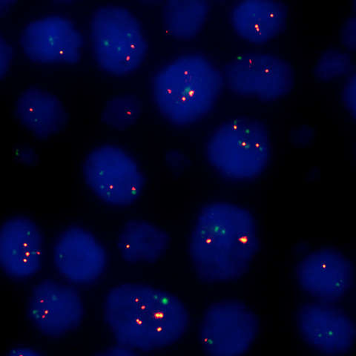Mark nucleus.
Listing matches in <instances>:
<instances>
[{"label": "nucleus", "instance_id": "f257e3e1", "mask_svg": "<svg viewBox=\"0 0 356 356\" xmlns=\"http://www.w3.org/2000/svg\"><path fill=\"white\" fill-rule=\"evenodd\" d=\"M259 248L257 222L250 211L236 204L216 202L200 211L188 250L200 280L224 283L246 274Z\"/></svg>", "mask_w": 356, "mask_h": 356}, {"label": "nucleus", "instance_id": "f03ea898", "mask_svg": "<svg viewBox=\"0 0 356 356\" xmlns=\"http://www.w3.org/2000/svg\"><path fill=\"white\" fill-rule=\"evenodd\" d=\"M104 318L116 342L136 352L171 346L184 337L189 325L188 309L179 298L139 283L110 289Z\"/></svg>", "mask_w": 356, "mask_h": 356}, {"label": "nucleus", "instance_id": "7ed1b4c3", "mask_svg": "<svg viewBox=\"0 0 356 356\" xmlns=\"http://www.w3.org/2000/svg\"><path fill=\"white\" fill-rule=\"evenodd\" d=\"M224 78L202 54L181 56L162 68L153 81V97L161 115L172 124L186 127L214 107Z\"/></svg>", "mask_w": 356, "mask_h": 356}, {"label": "nucleus", "instance_id": "20e7f679", "mask_svg": "<svg viewBox=\"0 0 356 356\" xmlns=\"http://www.w3.org/2000/svg\"><path fill=\"white\" fill-rule=\"evenodd\" d=\"M206 154L209 163L222 175L232 180L254 179L270 161L269 132L259 121L229 120L211 136Z\"/></svg>", "mask_w": 356, "mask_h": 356}, {"label": "nucleus", "instance_id": "39448f33", "mask_svg": "<svg viewBox=\"0 0 356 356\" xmlns=\"http://www.w3.org/2000/svg\"><path fill=\"white\" fill-rule=\"evenodd\" d=\"M91 40L100 69L121 76L138 70L147 58L148 44L140 22L128 9H97L91 21Z\"/></svg>", "mask_w": 356, "mask_h": 356}, {"label": "nucleus", "instance_id": "423d86ee", "mask_svg": "<svg viewBox=\"0 0 356 356\" xmlns=\"http://www.w3.org/2000/svg\"><path fill=\"white\" fill-rule=\"evenodd\" d=\"M85 181L104 203L127 207L140 197L145 179L138 165L119 147L106 145L87 156L83 165Z\"/></svg>", "mask_w": 356, "mask_h": 356}, {"label": "nucleus", "instance_id": "0eeeda50", "mask_svg": "<svg viewBox=\"0 0 356 356\" xmlns=\"http://www.w3.org/2000/svg\"><path fill=\"white\" fill-rule=\"evenodd\" d=\"M259 329L254 312L238 300H221L207 309L200 326L204 350L213 356H238L252 347Z\"/></svg>", "mask_w": 356, "mask_h": 356}, {"label": "nucleus", "instance_id": "6e6552de", "mask_svg": "<svg viewBox=\"0 0 356 356\" xmlns=\"http://www.w3.org/2000/svg\"><path fill=\"white\" fill-rule=\"evenodd\" d=\"M225 78L234 93L263 102H274L287 95L294 86L292 66L267 54L238 56L227 65Z\"/></svg>", "mask_w": 356, "mask_h": 356}, {"label": "nucleus", "instance_id": "1a4fd4ad", "mask_svg": "<svg viewBox=\"0 0 356 356\" xmlns=\"http://www.w3.org/2000/svg\"><path fill=\"white\" fill-rule=\"evenodd\" d=\"M84 315L82 298L70 284L55 280L38 284L31 293L28 316L43 335L60 337L80 326Z\"/></svg>", "mask_w": 356, "mask_h": 356}, {"label": "nucleus", "instance_id": "9d476101", "mask_svg": "<svg viewBox=\"0 0 356 356\" xmlns=\"http://www.w3.org/2000/svg\"><path fill=\"white\" fill-rule=\"evenodd\" d=\"M20 44L33 63L73 65L81 60L83 39L68 18L49 16L31 22L22 31Z\"/></svg>", "mask_w": 356, "mask_h": 356}, {"label": "nucleus", "instance_id": "9b49d317", "mask_svg": "<svg viewBox=\"0 0 356 356\" xmlns=\"http://www.w3.org/2000/svg\"><path fill=\"white\" fill-rule=\"evenodd\" d=\"M54 263L67 282L87 285L97 281L104 273L107 254L92 232L81 227H70L55 243Z\"/></svg>", "mask_w": 356, "mask_h": 356}, {"label": "nucleus", "instance_id": "f8f14e48", "mask_svg": "<svg viewBox=\"0 0 356 356\" xmlns=\"http://www.w3.org/2000/svg\"><path fill=\"white\" fill-rule=\"evenodd\" d=\"M300 336L310 347L326 355H342L353 347L356 327L352 319L331 302L304 305L298 311Z\"/></svg>", "mask_w": 356, "mask_h": 356}, {"label": "nucleus", "instance_id": "ddd939ff", "mask_svg": "<svg viewBox=\"0 0 356 356\" xmlns=\"http://www.w3.org/2000/svg\"><path fill=\"white\" fill-rule=\"evenodd\" d=\"M297 278L305 292L321 302H332L349 291L353 280V266L339 251L320 249L300 261Z\"/></svg>", "mask_w": 356, "mask_h": 356}, {"label": "nucleus", "instance_id": "4468645a", "mask_svg": "<svg viewBox=\"0 0 356 356\" xmlns=\"http://www.w3.org/2000/svg\"><path fill=\"white\" fill-rule=\"evenodd\" d=\"M43 254L40 229L26 217L6 220L0 232V264L10 277L24 280L40 270Z\"/></svg>", "mask_w": 356, "mask_h": 356}, {"label": "nucleus", "instance_id": "2eb2a0df", "mask_svg": "<svg viewBox=\"0 0 356 356\" xmlns=\"http://www.w3.org/2000/svg\"><path fill=\"white\" fill-rule=\"evenodd\" d=\"M286 19V7L277 0H242L231 14L232 26L237 35L255 44L280 35Z\"/></svg>", "mask_w": 356, "mask_h": 356}, {"label": "nucleus", "instance_id": "dca6fc26", "mask_svg": "<svg viewBox=\"0 0 356 356\" xmlns=\"http://www.w3.org/2000/svg\"><path fill=\"white\" fill-rule=\"evenodd\" d=\"M15 115L20 124L39 139L59 133L68 122V114L58 97L41 89H27L19 97Z\"/></svg>", "mask_w": 356, "mask_h": 356}, {"label": "nucleus", "instance_id": "f3484780", "mask_svg": "<svg viewBox=\"0 0 356 356\" xmlns=\"http://www.w3.org/2000/svg\"><path fill=\"white\" fill-rule=\"evenodd\" d=\"M117 245L124 261L152 263L161 259L168 249L170 236L152 222L131 220L122 229Z\"/></svg>", "mask_w": 356, "mask_h": 356}, {"label": "nucleus", "instance_id": "a211bd4d", "mask_svg": "<svg viewBox=\"0 0 356 356\" xmlns=\"http://www.w3.org/2000/svg\"><path fill=\"white\" fill-rule=\"evenodd\" d=\"M163 13L167 33L177 40H188L203 29L209 4L207 0H166Z\"/></svg>", "mask_w": 356, "mask_h": 356}, {"label": "nucleus", "instance_id": "6ab92c4d", "mask_svg": "<svg viewBox=\"0 0 356 356\" xmlns=\"http://www.w3.org/2000/svg\"><path fill=\"white\" fill-rule=\"evenodd\" d=\"M142 111V104L136 96L122 95L108 100L102 115L106 125L125 130L135 124Z\"/></svg>", "mask_w": 356, "mask_h": 356}, {"label": "nucleus", "instance_id": "aec40b11", "mask_svg": "<svg viewBox=\"0 0 356 356\" xmlns=\"http://www.w3.org/2000/svg\"><path fill=\"white\" fill-rule=\"evenodd\" d=\"M350 56L340 50H328L321 55L315 66V75L321 81H330L347 74L351 70Z\"/></svg>", "mask_w": 356, "mask_h": 356}, {"label": "nucleus", "instance_id": "412c9836", "mask_svg": "<svg viewBox=\"0 0 356 356\" xmlns=\"http://www.w3.org/2000/svg\"><path fill=\"white\" fill-rule=\"evenodd\" d=\"M341 41L343 46L349 51H356V15L344 22L341 30Z\"/></svg>", "mask_w": 356, "mask_h": 356}, {"label": "nucleus", "instance_id": "4be33fe9", "mask_svg": "<svg viewBox=\"0 0 356 356\" xmlns=\"http://www.w3.org/2000/svg\"><path fill=\"white\" fill-rule=\"evenodd\" d=\"M345 107L356 120V72L349 78L342 94Z\"/></svg>", "mask_w": 356, "mask_h": 356}, {"label": "nucleus", "instance_id": "5701e85b", "mask_svg": "<svg viewBox=\"0 0 356 356\" xmlns=\"http://www.w3.org/2000/svg\"><path fill=\"white\" fill-rule=\"evenodd\" d=\"M13 57V49L3 38H0V77L3 78L8 73L11 60Z\"/></svg>", "mask_w": 356, "mask_h": 356}, {"label": "nucleus", "instance_id": "b1692460", "mask_svg": "<svg viewBox=\"0 0 356 356\" xmlns=\"http://www.w3.org/2000/svg\"><path fill=\"white\" fill-rule=\"evenodd\" d=\"M138 352L131 348L127 346L125 344H122L116 342V344L113 345L104 350L102 355L108 356H129L137 355Z\"/></svg>", "mask_w": 356, "mask_h": 356}, {"label": "nucleus", "instance_id": "393cba45", "mask_svg": "<svg viewBox=\"0 0 356 356\" xmlns=\"http://www.w3.org/2000/svg\"><path fill=\"white\" fill-rule=\"evenodd\" d=\"M9 355L11 356H38L40 353L32 348L22 346L16 347L10 350Z\"/></svg>", "mask_w": 356, "mask_h": 356}, {"label": "nucleus", "instance_id": "a878e982", "mask_svg": "<svg viewBox=\"0 0 356 356\" xmlns=\"http://www.w3.org/2000/svg\"><path fill=\"white\" fill-rule=\"evenodd\" d=\"M18 0H0V14L3 15Z\"/></svg>", "mask_w": 356, "mask_h": 356}, {"label": "nucleus", "instance_id": "bb28decb", "mask_svg": "<svg viewBox=\"0 0 356 356\" xmlns=\"http://www.w3.org/2000/svg\"><path fill=\"white\" fill-rule=\"evenodd\" d=\"M51 1L57 4H70L76 1V0H51Z\"/></svg>", "mask_w": 356, "mask_h": 356}, {"label": "nucleus", "instance_id": "cd10ccee", "mask_svg": "<svg viewBox=\"0 0 356 356\" xmlns=\"http://www.w3.org/2000/svg\"><path fill=\"white\" fill-rule=\"evenodd\" d=\"M140 1L145 3H157L161 2L162 0H140Z\"/></svg>", "mask_w": 356, "mask_h": 356}, {"label": "nucleus", "instance_id": "c85d7f7f", "mask_svg": "<svg viewBox=\"0 0 356 356\" xmlns=\"http://www.w3.org/2000/svg\"><path fill=\"white\" fill-rule=\"evenodd\" d=\"M352 13L356 15V0H352Z\"/></svg>", "mask_w": 356, "mask_h": 356}, {"label": "nucleus", "instance_id": "c756f323", "mask_svg": "<svg viewBox=\"0 0 356 356\" xmlns=\"http://www.w3.org/2000/svg\"><path fill=\"white\" fill-rule=\"evenodd\" d=\"M216 1H224V0H216Z\"/></svg>", "mask_w": 356, "mask_h": 356}]
</instances>
